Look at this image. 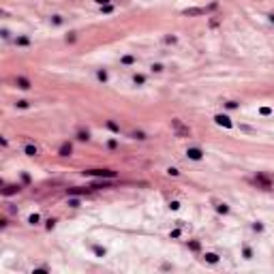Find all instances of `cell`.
Listing matches in <instances>:
<instances>
[{"mask_svg":"<svg viewBox=\"0 0 274 274\" xmlns=\"http://www.w3.org/2000/svg\"><path fill=\"white\" fill-rule=\"evenodd\" d=\"M84 176H94V178H116V171L111 169H84Z\"/></svg>","mask_w":274,"mask_h":274,"instance_id":"obj_1","label":"cell"},{"mask_svg":"<svg viewBox=\"0 0 274 274\" xmlns=\"http://www.w3.org/2000/svg\"><path fill=\"white\" fill-rule=\"evenodd\" d=\"M186 156H189L191 161H201V159H204V150H201V148H189V150H186Z\"/></svg>","mask_w":274,"mask_h":274,"instance_id":"obj_2","label":"cell"},{"mask_svg":"<svg viewBox=\"0 0 274 274\" xmlns=\"http://www.w3.org/2000/svg\"><path fill=\"white\" fill-rule=\"evenodd\" d=\"M15 86H17V88H21V90H30V86H32V84H30V79H28V77H15Z\"/></svg>","mask_w":274,"mask_h":274,"instance_id":"obj_3","label":"cell"},{"mask_svg":"<svg viewBox=\"0 0 274 274\" xmlns=\"http://www.w3.org/2000/svg\"><path fill=\"white\" fill-rule=\"evenodd\" d=\"M71 152H73V146H71L69 141H66V143H62V146H60V150H58V154H60V156H71Z\"/></svg>","mask_w":274,"mask_h":274,"instance_id":"obj_4","label":"cell"},{"mask_svg":"<svg viewBox=\"0 0 274 274\" xmlns=\"http://www.w3.org/2000/svg\"><path fill=\"white\" fill-rule=\"evenodd\" d=\"M214 120H216V124H221V127H227V129L231 127V120H229L227 116H221V114H218V116H214Z\"/></svg>","mask_w":274,"mask_h":274,"instance_id":"obj_5","label":"cell"},{"mask_svg":"<svg viewBox=\"0 0 274 274\" xmlns=\"http://www.w3.org/2000/svg\"><path fill=\"white\" fill-rule=\"evenodd\" d=\"M255 184H261L266 191H268V189H272V182H270L266 176H257V178H255Z\"/></svg>","mask_w":274,"mask_h":274,"instance_id":"obj_6","label":"cell"},{"mask_svg":"<svg viewBox=\"0 0 274 274\" xmlns=\"http://www.w3.org/2000/svg\"><path fill=\"white\" fill-rule=\"evenodd\" d=\"M24 152H26V156H37V146H32V143H26L24 146Z\"/></svg>","mask_w":274,"mask_h":274,"instance_id":"obj_7","label":"cell"},{"mask_svg":"<svg viewBox=\"0 0 274 274\" xmlns=\"http://www.w3.org/2000/svg\"><path fill=\"white\" fill-rule=\"evenodd\" d=\"M204 259H206L208 263H216V261H218V255H214V253H206Z\"/></svg>","mask_w":274,"mask_h":274,"instance_id":"obj_8","label":"cell"},{"mask_svg":"<svg viewBox=\"0 0 274 274\" xmlns=\"http://www.w3.org/2000/svg\"><path fill=\"white\" fill-rule=\"evenodd\" d=\"M77 139H79V141H88V139H90V133H88V131H77Z\"/></svg>","mask_w":274,"mask_h":274,"instance_id":"obj_9","label":"cell"},{"mask_svg":"<svg viewBox=\"0 0 274 274\" xmlns=\"http://www.w3.org/2000/svg\"><path fill=\"white\" fill-rule=\"evenodd\" d=\"M15 45H30V39L28 37H17L15 39Z\"/></svg>","mask_w":274,"mask_h":274,"instance_id":"obj_10","label":"cell"},{"mask_svg":"<svg viewBox=\"0 0 274 274\" xmlns=\"http://www.w3.org/2000/svg\"><path fill=\"white\" fill-rule=\"evenodd\" d=\"M19 191V184H11V186H7L5 189V195H11V193H17Z\"/></svg>","mask_w":274,"mask_h":274,"instance_id":"obj_11","label":"cell"},{"mask_svg":"<svg viewBox=\"0 0 274 274\" xmlns=\"http://www.w3.org/2000/svg\"><path fill=\"white\" fill-rule=\"evenodd\" d=\"M131 137H133V139H139V141H143V139H146V135H143L141 131H133V133H131Z\"/></svg>","mask_w":274,"mask_h":274,"instance_id":"obj_12","label":"cell"},{"mask_svg":"<svg viewBox=\"0 0 274 274\" xmlns=\"http://www.w3.org/2000/svg\"><path fill=\"white\" fill-rule=\"evenodd\" d=\"M107 129H109V131H114V133H120V127H118L116 122H111V120L107 122Z\"/></svg>","mask_w":274,"mask_h":274,"instance_id":"obj_13","label":"cell"},{"mask_svg":"<svg viewBox=\"0 0 274 274\" xmlns=\"http://www.w3.org/2000/svg\"><path fill=\"white\" fill-rule=\"evenodd\" d=\"M133 84L141 86V84H146V77H143V75H135V77H133Z\"/></svg>","mask_w":274,"mask_h":274,"instance_id":"obj_14","label":"cell"},{"mask_svg":"<svg viewBox=\"0 0 274 274\" xmlns=\"http://www.w3.org/2000/svg\"><path fill=\"white\" fill-rule=\"evenodd\" d=\"M120 62H122V64H133V62H135V56H124Z\"/></svg>","mask_w":274,"mask_h":274,"instance_id":"obj_15","label":"cell"},{"mask_svg":"<svg viewBox=\"0 0 274 274\" xmlns=\"http://www.w3.org/2000/svg\"><path fill=\"white\" fill-rule=\"evenodd\" d=\"M39 221H41V216H39V214H30V218H28V223H30V225H37Z\"/></svg>","mask_w":274,"mask_h":274,"instance_id":"obj_16","label":"cell"},{"mask_svg":"<svg viewBox=\"0 0 274 274\" xmlns=\"http://www.w3.org/2000/svg\"><path fill=\"white\" fill-rule=\"evenodd\" d=\"M216 210H218V212H223V214H227V212H229V208H227L225 204H218V206H216Z\"/></svg>","mask_w":274,"mask_h":274,"instance_id":"obj_17","label":"cell"},{"mask_svg":"<svg viewBox=\"0 0 274 274\" xmlns=\"http://www.w3.org/2000/svg\"><path fill=\"white\" fill-rule=\"evenodd\" d=\"M96 77L101 79V82H107V73H105V71H98V73H96Z\"/></svg>","mask_w":274,"mask_h":274,"instance_id":"obj_18","label":"cell"},{"mask_svg":"<svg viewBox=\"0 0 274 274\" xmlns=\"http://www.w3.org/2000/svg\"><path fill=\"white\" fill-rule=\"evenodd\" d=\"M69 206L71 208H79V199H69Z\"/></svg>","mask_w":274,"mask_h":274,"instance_id":"obj_19","label":"cell"},{"mask_svg":"<svg viewBox=\"0 0 274 274\" xmlns=\"http://www.w3.org/2000/svg\"><path fill=\"white\" fill-rule=\"evenodd\" d=\"M225 107H227V109H236V107H238V103H236V101H227V103H225Z\"/></svg>","mask_w":274,"mask_h":274,"instance_id":"obj_20","label":"cell"},{"mask_svg":"<svg viewBox=\"0 0 274 274\" xmlns=\"http://www.w3.org/2000/svg\"><path fill=\"white\" fill-rule=\"evenodd\" d=\"M15 105H17V107H21V109H26V107H28V101H17Z\"/></svg>","mask_w":274,"mask_h":274,"instance_id":"obj_21","label":"cell"},{"mask_svg":"<svg viewBox=\"0 0 274 274\" xmlns=\"http://www.w3.org/2000/svg\"><path fill=\"white\" fill-rule=\"evenodd\" d=\"M52 21L56 24V26H60V24H62V17H60V15H54V19H52Z\"/></svg>","mask_w":274,"mask_h":274,"instance_id":"obj_22","label":"cell"},{"mask_svg":"<svg viewBox=\"0 0 274 274\" xmlns=\"http://www.w3.org/2000/svg\"><path fill=\"white\" fill-rule=\"evenodd\" d=\"M167 173H169V176H178V169H173V167H169V169H167Z\"/></svg>","mask_w":274,"mask_h":274,"instance_id":"obj_23","label":"cell"},{"mask_svg":"<svg viewBox=\"0 0 274 274\" xmlns=\"http://www.w3.org/2000/svg\"><path fill=\"white\" fill-rule=\"evenodd\" d=\"M152 71H156V73H161V71H163V64H152Z\"/></svg>","mask_w":274,"mask_h":274,"instance_id":"obj_24","label":"cell"},{"mask_svg":"<svg viewBox=\"0 0 274 274\" xmlns=\"http://www.w3.org/2000/svg\"><path fill=\"white\" fill-rule=\"evenodd\" d=\"M189 246H191V248H193V251H199V242H191V244H189Z\"/></svg>","mask_w":274,"mask_h":274,"instance_id":"obj_25","label":"cell"},{"mask_svg":"<svg viewBox=\"0 0 274 274\" xmlns=\"http://www.w3.org/2000/svg\"><path fill=\"white\" fill-rule=\"evenodd\" d=\"M54 225H56V221H54V218H49V221H47V229H52Z\"/></svg>","mask_w":274,"mask_h":274,"instance_id":"obj_26","label":"cell"},{"mask_svg":"<svg viewBox=\"0 0 274 274\" xmlns=\"http://www.w3.org/2000/svg\"><path fill=\"white\" fill-rule=\"evenodd\" d=\"M251 255H253V253H251V248H244V257H246V259H251Z\"/></svg>","mask_w":274,"mask_h":274,"instance_id":"obj_27","label":"cell"},{"mask_svg":"<svg viewBox=\"0 0 274 274\" xmlns=\"http://www.w3.org/2000/svg\"><path fill=\"white\" fill-rule=\"evenodd\" d=\"M94 2H96V5H101V7H103V5H109V0H94Z\"/></svg>","mask_w":274,"mask_h":274,"instance_id":"obj_28","label":"cell"},{"mask_svg":"<svg viewBox=\"0 0 274 274\" xmlns=\"http://www.w3.org/2000/svg\"><path fill=\"white\" fill-rule=\"evenodd\" d=\"M268 17H270V21H274V13H270V15H268Z\"/></svg>","mask_w":274,"mask_h":274,"instance_id":"obj_29","label":"cell"}]
</instances>
